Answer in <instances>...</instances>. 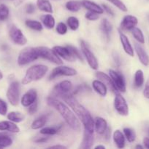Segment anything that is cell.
Listing matches in <instances>:
<instances>
[{
  "instance_id": "obj_1",
  "label": "cell",
  "mask_w": 149,
  "mask_h": 149,
  "mask_svg": "<svg viewBox=\"0 0 149 149\" xmlns=\"http://www.w3.org/2000/svg\"><path fill=\"white\" fill-rule=\"evenodd\" d=\"M62 99L72 109L73 112L76 114V116L78 118L79 120L83 125L84 130L93 132L94 131V120L93 119L89 111L77 101L72 93L64 96Z\"/></svg>"
},
{
  "instance_id": "obj_2",
  "label": "cell",
  "mask_w": 149,
  "mask_h": 149,
  "mask_svg": "<svg viewBox=\"0 0 149 149\" xmlns=\"http://www.w3.org/2000/svg\"><path fill=\"white\" fill-rule=\"evenodd\" d=\"M47 103L50 106L54 108L60 113L66 123L73 130L79 132L81 130V126H80L78 118L74 115V113L72 111L71 109H69L67 105L56 97H51V96L47 98Z\"/></svg>"
},
{
  "instance_id": "obj_3",
  "label": "cell",
  "mask_w": 149,
  "mask_h": 149,
  "mask_svg": "<svg viewBox=\"0 0 149 149\" xmlns=\"http://www.w3.org/2000/svg\"><path fill=\"white\" fill-rule=\"evenodd\" d=\"M48 71V66L45 65L37 64V65H32L26 70L25 76L22 79V84L25 85L33 81L42 79L47 74Z\"/></svg>"
},
{
  "instance_id": "obj_4",
  "label": "cell",
  "mask_w": 149,
  "mask_h": 149,
  "mask_svg": "<svg viewBox=\"0 0 149 149\" xmlns=\"http://www.w3.org/2000/svg\"><path fill=\"white\" fill-rule=\"evenodd\" d=\"M39 58L36 48L26 47L20 51L18 57V64L19 65H26Z\"/></svg>"
},
{
  "instance_id": "obj_5",
  "label": "cell",
  "mask_w": 149,
  "mask_h": 149,
  "mask_svg": "<svg viewBox=\"0 0 149 149\" xmlns=\"http://www.w3.org/2000/svg\"><path fill=\"white\" fill-rule=\"evenodd\" d=\"M38 55L43 59L47 60L49 62L53 63L56 65H62V60L57 55L53 49H51L47 47H36Z\"/></svg>"
},
{
  "instance_id": "obj_6",
  "label": "cell",
  "mask_w": 149,
  "mask_h": 149,
  "mask_svg": "<svg viewBox=\"0 0 149 149\" xmlns=\"http://www.w3.org/2000/svg\"><path fill=\"white\" fill-rule=\"evenodd\" d=\"M20 85L18 81H13L10 83L7 90V98L9 103L13 106H18L20 100Z\"/></svg>"
},
{
  "instance_id": "obj_7",
  "label": "cell",
  "mask_w": 149,
  "mask_h": 149,
  "mask_svg": "<svg viewBox=\"0 0 149 149\" xmlns=\"http://www.w3.org/2000/svg\"><path fill=\"white\" fill-rule=\"evenodd\" d=\"M73 85L72 82L68 80H64V81H61L53 89V95L55 97H59L62 98L64 96L67 95L68 94L72 93Z\"/></svg>"
},
{
  "instance_id": "obj_8",
  "label": "cell",
  "mask_w": 149,
  "mask_h": 149,
  "mask_svg": "<svg viewBox=\"0 0 149 149\" xmlns=\"http://www.w3.org/2000/svg\"><path fill=\"white\" fill-rule=\"evenodd\" d=\"M80 47H81L82 52L86 58L89 66L93 70H97L99 68V63H98L97 59H96L94 54L89 49L87 44L83 40L80 41Z\"/></svg>"
},
{
  "instance_id": "obj_9",
  "label": "cell",
  "mask_w": 149,
  "mask_h": 149,
  "mask_svg": "<svg viewBox=\"0 0 149 149\" xmlns=\"http://www.w3.org/2000/svg\"><path fill=\"white\" fill-rule=\"evenodd\" d=\"M9 36L15 44L23 46L27 43V39L22 31L15 25H12L9 29Z\"/></svg>"
},
{
  "instance_id": "obj_10",
  "label": "cell",
  "mask_w": 149,
  "mask_h": 149,
  "mask_svg": "<svg viewBox=\"0 0 149 149\" xmlns=\"http://www.w3.org/2000/svg\"><path fill=\"white\" fill-rule=\"evenodd\" d=\"M77 74V71L74 68L71 67L66 66V65H59V66H57L52 71L51 74L49 76V79L53 80L55 78L58 77H73Z\"/></svg>"
},
{
  "instance_id": "obj_11",
  "label": "cell",
  "mask_w": 149,
  "mask_h": 149,
  "mask_svg": "<svg viewBox=\"0 0 149 149\" xmlns=\"http://www.w3.org/2000/svg\"><path fill=\"white\" fill-rule=\"evenodd\" d=\"M109 74L118 91L125 93L127 90V84L124 76L120 72L112 69L109 70Z\"/></svg>"
},
{
  "instance_id": "obj_12",
  "label": "cell",
  "mask_w": 149,
  "mask_h": 149,
  "mask_svg": "<svg viewBox=\"0 0 149 149\" xmlns=\"http://www.w3.org/2000/svg\"><path fill=\"white\" fill-rule=\"evenodd\" d=\"M114 108L121 116H126L129 114V106L127 100L119 93L115 94L114 99Z\"/></svg>"
},
{
  "instance_id": "obj_13",
  "label": "cell",
  "mask_w": 149,
  "mask_h": 149,
  "mask_svg": "<svg viewBox=\"0 0 149 149\" xmlns=\"http://www.w3.org/2000/svg\"><path fill=\"white\" fill-rule=\"evenodd\" d=\"M53 49L60 58H63L65 61H70V62H73L75 61L76 58L72 55V53L70 52V50L67 47L55 46L53 47Z\"/></svg>"
},
{
  "instance_id": "obj_14",
  "label": "cell",
  "mask_w": 149,
  "mask_h": 149,
  "mask_svg": "<svg viewBox=\"0 0 149 149\" xmlns=\"http://www.w3.org/2000/svg\"><path fill=\"white\" fill-rule=\"evenodd\" d=\"M95 77L98 79L99 80H100L101 81L104 83L105 85L107 86L108 89H110L111 92H112L113 93L116 94L118 93V90L116 89L115 86L114 85V83L112 81V79L110 76H108V74H105V73L102 72V71H97L95 74Z\"/></svg>"
},
{
  "instance_id": "obj_15",
  "label": "cell",
  "mask_w": 149,
  "mask_h": 149,
  "mask_svg": "<svg viewBox=\"0 0 149 149\" xmlns=\"http://www.w3.org/2000/svg\"><path fill=\"white\" fill-rule=\"evenodd\" d=\"M37 100V92L35 89H30L22 96L20 103L24 107H29Z\"/></svg>"
},
{
  "instance_id": "obj_16",
  "label": "cell",
  "mask_w": 149,
  "mask_h": 149,
  "mask_svg": "<svg viewBox=\"0 0 149 149\" xmlns=\"http://www.w3.org/2000/svg\"><path fill=\"white\" fill-rule=\"evenodd\" d=\"M138 23V20L135 16L128 15L123 18L121 23V29L123 31H130L136 27Z\"/></svg>"
},
{
  "instance_id": "obj_17",
  "label": "cell",
  "mask_w": 149,
  "mask_h": 149,
  "mask_svg": "<svg viewBox=\"0 0 149 149\" xmlns=\"http://www.w3.org/2000/svg\"><path fill=\"white\" fill-rule=\"evenodd\" d=\"M93 132H89V131L84 130L83 132V138L82 140L81 144L80 146V148L89 149L92 147L93 144Z\"/></svg>"
},
{
  "instance_id": "obj_18",
  "label": "cell",
  "mask_w": 149,
  "mask_h": 149,
  "mask_svg": "<svg viewBox=\"0 0 149 149\" xmlns=\"http://www.w3.org/2000/svg\"><path fill=\"white\" fill-rule=\"evenodd\" d=\"M134 48H135L136 53H137V57H138L139 61H140L142 64L145 66H147L149 65V56L145 52L143 47L140 46L138 44L134 45Z\"/></svg>"
},
{
  "instance_id": "obj_19",
  "label": "cell",
  "mask_w": 149,
  "mask_h": 149,
  "mask_svg": "<svg viewBox=\"0 0 149 149\" xmlns=\"http://www.w3.org/2000/svg\"><path fill=\"white\" fill-rule=\"evenodd\" d=\"M119 37L121 42V45H122L123 48H124V52H125L127 55H129V56H134V49H133L132 46H131L128 37H127L124 33H121V31H119Z\"/></svg>"
},
{
  "instance_id": "obj_20",
  "label": "cell",
  "mask_w": 149,
  "mask_h": 149,
  "mask_svg": "<svg viewBox=\"0 0 149 149\" xmlns=\"http://www.w3.org/2000/svg\"><path fill=\"white\" fill-rule=\"evenodd\" d=\"M0 131H7L13 133H18L20 129L15 122L11 121H1L0 122Z\"/></svg>"
},
{
  "instance_id": "obj_21",
  "label": "cell",
  "mask_w": 149,
  "mask_h": 149,
  "mask_svg": "<svg viewBox=\"0 0 149 149\" xmlns=\"http://www.w3.org/2000/svg\"><path fill=\"white\" fill-rule=\"evenodd\" d=\"M81 4L82 6L86 8L88 11L94 12L98 14H102L104 13L103 8L101 6L93 1H90V0H83L81 1Z\"/></svg>"
},
{
  "instance_id": "obj_22",
  "label": "cell",
  "mask_w": 149,
  "mask_h": 149,
  "mask_svg": "<svg viewBox=\"0 0 149 149\" xmlns=\"http://www.w3.org/2000/svg\"><path fill=\"white\" fill-rule=\"evenodd\" d=\"M108 122L102 117H97L94 120V130L99 135H103L108 129Z\"/></svg>"
},
{
  "instance_id": "obj_23",
  "label": "cell",
  "mask_w": 149,
  "mask_h": 149,
  "mask_svg": "<svg viewBox=\"0 0 149 149\" xmlns=\"http://www.w3.org/2000/svg\"><path fill=\"white\" fill-rule=\"evenodd\" d=\"M92 87H93L94 91L96 93H98L99 95L102 96V97L106 96L107 93H108V87L100 80H93V82H92Z\"/></svg>"
},
{
  "instance_id": "obj_24",
  "label": "cell",
  "mask_w": 149,
  "mask_h": 149,
  "mask_svg": "<svg viewBox=\"0 0 149 149\" xmlns=\"http://www.w3.org/2000/svg\"><path fill=\"white\" fill-rule=\"evenodd\" d=\"M112 138H113L114 143L118 148H123L125 146L126 138L121 131L118 130H115L112 135Z\"/></svg>"
},
{
  "instance_id": "obj_25",
  "label": "cell",
  "mask_w": 149,
  "mask_h": 149,
  "mask_svg": "<svg viewBox=\"0 0 149 149\" xmlns=\"http://www.w3.org/2000/svg\"><path fill=\"white\" fill-rule=\"evenodd\" d=\"M100 29L102 33H104V35L105 36V37L107 38V39L109 40L110 34L111 31L112 30V26L107 18L102 19V22H101Z\"/></svg>"
},
{
  "instance_id": "obj_26",
  "label": "cell",
  "mask_w": 149,
  "mask_h": 149,
  "mask_svg": "<svg viewBox=\"0 0 149 149\" xmlns=\"http://www.w3.org/2000/svg\"><path fill=\"white\" fill-rule=\"evenodd\" d=\"M48 115H42V116H39L35 120H34V122L32 123V125H31V127H32V130H34L44 127L47 121H48Z\"/></svg>"
},
{
  "instance_id": "obj_27",
  "label": "cell",
  "mask_w": 149,
  "mask_h": 149,
  "mask_svg": "<svg viewBox=\"0 0 149 149\" xmlns=\"http://www.w3.org/2000/svg\"><path fill=\"white\" fill-rule=\"evenodd\" d=\"M37 6L41 11L48 13H53L52 4L49 0H37Z\"/></svg>"
},
{
  "instance_id": "obj_28",
  "label": "cell",
  "mask_w": 149,
  "mask_h": 149,
  "mask_svg": "<svg viewBox=\"0 0 149 149\" xmlns=\"http://www.w3.org/2000/svg\"><path fill=\"white\" fill-rule=\"evenodd\" d=\"M41 21H42V24L44 25L45 27H46L48 29H53L55 27L56 22L55 19L51 15V14L43 15L41 16Z\"/></svg>"
},
{
  "instance_id": "obj_29",
  "label": "cell",
  "mask_w": 149,
  "mask_h": 149,
  "mask_svg": "<svg viewBox=\"0 0 149 149\" xmlns=\"http://www.w3.org/2000/svg\"><path fill=\"white\" fill-rule=\"evenodd\" d=\"M7 118L8 120L11 121V122H15V123H19V122H23V119H25V116L20 112L11 111L7 113Z\"/></svg>"
},
{
  "instance_id": "obj_30",
  "label": "cell",
  "mask_w": 149,
  "mask_h": 149,
  "mask_svg": "<svg viewBox=\"0 0 149 149\" xmlns=\"http://www.w3.org/2000/svg\"><path fill=\"white\" fill-rule=\"evenodd\" d=\"M144 84V74L142 70L139 69L134 74V85L136 88H140Z\"/></svg>"
},
{
  "instance_id": "obj_31",
  "label": "cell",
  "mask_w": 149,
  "mask_h": 149,
  "mask_svg": "<svg viewBox=\"0 0 149 149\" xmlns=\"http://www.w3.org/2000/svg\"><path fill=\"white\" fill-rule=\"evenodd\" d=\"M25 24L29 29H32V30L37 31H41L43 29V26H42V24L39 21H37V20H26V22H25Z\"/></svg>"
},
{
  "instance_id": "obj_32",
  "label": "cell",
  "mask_w": 149,
  "mask_h": 149,
  "mask_svg": "<svg viewBox=\"0 0 149 149\" xmlns=\"http://www.w3.org/2000/svg\"><path fill=\"white\" fill-rule=\"evenodd\" d=\"M81 1H69L66 3L65 7L69 11L72 12V13H76L78 12L81 8Z\"/></svg>"
},
{
  "instance_id": "obj_33",
  "label": "cell",
  "mask_w": 149,
  "mask_h": 149,
  "mask_svg": "<svg viewBox=\"0 0 149 149\" xmlns=\"http://www.w3.org/2000/svg\"><path fill=\"white\" fill-rule=\"evenodd\" d=\"M61 126L57 127H42L40 130V133L45 135H53L58 133L61 130Z\"/></svg>"
},
{
  "instance_id": "obj_34",
  "label": "cell",
  "mask_w": 149,
  "mask_h": 149,
  "mask_svg": "<svg viewBox=\"0 0 149 149\" xmlns=\"http://www.w3.org/2000/svg\"><path fill=\"white\" fill-rule=\"evenodd\" d=\"M131 33H132L134 39L140 44H144L145 43V37L143 35V31L140 30L139 28L134 27V29H131Z\"/></svg>"
},
{
  "instance_id": "obj_35",
  "label": "cell",
  "mask_w": 149,
  "mask_h": 149,
  "mask_svg": "<svg viewBox=\"0 0 149 149\" xmlns=\"http://www.w3.org/2000/svg\"><path fill=\"white\" fill-rule=\"evenodd\" d=\"M123 132H124V135L125 136L126 139L129 141V142L131 143L134 142L136 139V134L135 132L134 131V130L131 129V128L125 127L123 130Z\"/></svg>"
},
{
  "instance_id": "obj_36",
  "label": "cell",
  "mask_w": 149,
  "mask_h": 149,
  "mask_svg": "<svg viewBox=\"0 0 149 149\" xmlns=\"http://www.w3.org/2000/svg\"><path fill=\"white\" fill-rule=\"evenodd\" d=\"M67 22L70 29L72 31L77 30L79 26H80V22H79L78 19L75 17H73V16L69 17Z\"/></svg>"
},
{
  "instance_id": "obj_37",
  "label": "cell",
  "mask_w": 149,
  "mask_h": 149,
  "mask_svg": "<svg viewBox=\"0 0 149 149\" xmlns=\"http://www.w3.org/2000/svg\"><path fill=\"white\" fill-rule=\"evenodd\" d=\"M10 10L7 5L4 4H0V21H4L9 17Z\"/></svg>"
},
{
  "instance_id": "obj_38",
  "label": "cell",
  "mask_w": 149,
  "mask_h": 149,
  "mask_svg": "<svg viewBox=\"0 0 149 149\" xmlns=\"http://www.w3.org/2000/svg\"><path fill=\"white\" fill-rule=\"evenodd\" d=\"M108 1L110 2L111 4H113L114 6L117 7V8L119 9L120 10L123 12H127V6L124 4V3L121 0H107Z\"/></svg>"
},
{
  "instance_id": "obj_39",
  "label": "cell",
  "mask_w": 149,
  "mask_h": 149,
  "mask_svg": "<svg viewBox=\"0 0 149 149\" xmlns=\"http://www.w3.org/2000/svg\"><path fill=\"white\" fill-rule=\"evenodd\" d=\"M66 47H67L70 49V52L72 53V55H74L76 58H77V59L80 60V61H81L82 62H83V56H82L81 54H80V51H79L78 49L75 47H73V46H72V45H67Z\"/></svg>"
},
{
  "instance_id": "obj_40",
  "label": "cell",
  "mask_w": 149,
  "mask_h": 149,
  "mask_svg": "<svg viewBox=\"0 0 149 149\" xmlns=\"http://www.w3.org/2000/svg\"><path fill=\"white\" fill-rule=\"evenodd\" d=\"M56 31L58 34L64 35L67 32V26L63 22H60L56 26Z\"/></svg>"
},
{
  "instance_id": "obj_41",
  "label": "cell",
  "mask_w": 149,
  "mask_h": 149,
  "mask_svg": "<svg viewBox=\"0 0 149 149\" xmlns=\"http://www.w3.org/2000/svg\"><path fill=\"white\" fill-rule=\"evenodd\" d=\"M87 90H90V88L87 86V84H80V85L77 86V87L74 88V90H73L72 94L76 95L78 94V93H82V92H86Z\"/></svg>"
},
{
  "instance_id": "obj_42",
  "label": "cell",
  "mask_w": 149,
  "mask_h": 149,
  "mask_svg": "<svg viewBox=\"0 0 149 149\" xmlns=\"http://www.w3.org/2000/svg\"><path fill=\"white\" fill-rule=\"evenodd\" d=\"M99 14L98 13H94V12H91V11H88L87 13H86V18L89 20H91V21H94V20H96L99 19Z\"/></svg>"
},
{
  "instance_id": "obj_43",
  "label": "cell",
  "mask_w": 149,
  "mask_h": 149,
  "mask_svg": "<svg viewBox=\"0 0 149 149\" xmlns=\"http://www.w3.org/2000/svg\"><path fill=\"white\" fill-rule=\"evenodd\" d=\"M7 104L4 100L0 98V115L5 116L7 113Z\"/></svg>"
},
{
  "instance_id": "obj_44",
  "label": "cell",
  "mask_w": 149,
  "mask_h": 149,
  "mask_svg": "<svg viewBox=\"0 0 149 149\" xmlns=\"http://www.w3.org/2000/svg\"><path fill=\"white\" fill-rule=\"evenodd\" d=\"M38 109V101L37 100L35 102H34L32 104H31L30 106H29V109H28V111L30 114H34L37 112Z\"/></svg>"
},
{
  "instance_id": "obj_45",
  "label": "cell",
  "mask_w": 149,
  "mask_h": 149,
  "mask_svg": "<svg viewBox=\"0 0 149 149\" xmlns=\"http://www.w3.org/2000/svg\"><path fill=\"white\" fill-rule=\"evenodd\" d=\"M25 10H26V13H28V14H32L35 11V7L33 4L29 3V4H26Z\"/></svg>"
},
{
  "instance_id": "obj_46",
  "label": "cell",
  "mask_w": 149,
  "mask_h": 149,
  "mask_svg": "<svg viewBox=\"0 0 149 149\" xmlns=\"http://www.w3.org/2000/svg\"><path fill=\"white\" fill-rule=\"evenodd\" d=\"M102 8H103L104 11L106 12V13H108V14H109L110 15H111V16H114V15H115V14H114V13H113V11H112V10L110 8V7H108V6L107 5V4H103L102 5Z\"/></svg>"
},
{
  "instance_id": "obj_47",
  "label": "cell",
  "mask_w": 149,
  "mask_h": 149,
  "mask_svg": "<svg viewBox=\"0 0 149 149\" xmlns=\"http://www.w3.org/2000/svg\"><path fill=\"white\" fill-rule=\"evenodd\" d=\"M143 95L145 98L149 99V81L146 83L145 87L143 90Z\"/></svg>"
},
{
  "instance_id": "obj_48",
  "label": "cell",
  "mask_w": 149,
  "mask_h": 149,
  "mask_svg": "<svg viewBox=\"0 0 149 149\" xmlns=\"http://www.w3.org/2000/svg\"><path fill=\"white\" fill-rule=\"evenodd\" d=\"M49 137H42V138H38L37 139L34 140V142L37 143H43L47 142L49 140Z\"/></svg>"
},
{
  "instance_id": "obj_49",
  "label": "cell",
  "mask_w": 149,
  "mask_h": 149,
  "mask_svg": "<svg viewBox=\"0 0 149 149\" xmlns=\"http://www.w3.org/2000/svg\"><path fill=\"white\" fill-rule=\"evenodd\" d=\"M103 135H105V140H107V141L109 140L110 137V128L108 127V129H107V130L105 131V132L103 134Z\"/></svg>"
},
{
  "instance_id": "obj_50",
  "label": "cell",
  "mask_w": 149,
  "mask_h": 149,
  "mask_svg": "<svg viewBox=\"0 0 149 149\" xmlns=\"http://www.w3.org/2000/svg\"><path fill=\"white\" fill-rule=\"evenodd\" d=\"M143 144L146 148L149 149V138H145L143 139Z\"/></svg>"
},
{
  "instance_id": "obj_51",
  "label": "cell",
  "mask_w": 149,
  "mask_h": 149,
  "mask_svg": "<svg viewBox=\"0 0 149 149\" xmlns=\"http://www.w3.org/2000/svg\"><path fill=\"white\" fill-rule=\"evenodd\" d=\"M48 148H67V147L62 145H55L48 147Z\"/></svg>"
},
{
  "instance_id": "obj_52",
  "label": "cell",
  "mask_w": 149,
  "mask_h": 149,
  "mask_svg": "<svg viewBox=\"0 0 149 149\" xmlns=\"http://www.w3.org/2000/svg\"><path fill=\"white\" fill-rule=\"evenodd\" d=\"M95 149H97V148H102V149H105V146H104L102 145H98L96 146H95Z\"/></svg>"
},
{
  "instance_id": "obj_53",
  "label": "cell",
  "mask_w": 149,
  "mask_h": 149,
  "mask_svg": "<svg viewBox=\"0 0 149 149\" xmlns=\"http://www.w3.org/2000/svg\"><path fill=\"white\" fill-rule=\"evenodd\" d=\"M2 79H3V74H2V72H1V70H0V81H1Z\"/></svg>"
},
{
  "instance_id": "obj_54",
  "label": "cell",
  "mask_w": 149,
  "mask_h": 149,
  "mask_svg": "<svg viewBox=\"0 0 149 149\" xmlns=\"http://www.w3.org/2000/svg\"><path fill=\"white\" fill-rule=\"evenodd\" d=\"M135 148H141V149H143V146H140V145H137L135 146Z\"/></svg>"
},
{
  "instance_id": "obj_55",
  "label": "cell",
  "mask_w": 149,
  "mask_h": 149,
  "mask_svg": "<svg viewBox=\"0 0 149 149\" xmlns=\"http://www.w3.org/2000/svg\"><path fill=\"white\" fill-rule=\"evenodd\" d=\"M4 134H5V133H4V132H0V139H1V137H2V136H3V135H4Z\"/></svg>"
},
{
  "instance_id": "obj_56",
  "label": "cell",
  "mask_w": 149,
  "mask_h": 149,
  "mask_svg": "<svg viewBox=\"0 0 149 149\" xmlns=\"http://www.w3.org/2000/svg\"><path fill=\"white\" fill-rule=\"evenodd\" d=\"M147 131H148V135H149V127H148V128Z\"/></svg>"
},
{
  "instance_id": "obj_57",
  "label": "cell",
  "mask_w": 149,
  "mask_h": 149,
  "mask_svg": "<svg viewBox=\"0 0 149 149\" xmlns=\"http://www.w3.org/2000/svg\"><path fill=\"white\" fill-rule=\"evenodd\" d=\"M148 17H149V16H148Z\"/></svg>"
}]
</instances>
